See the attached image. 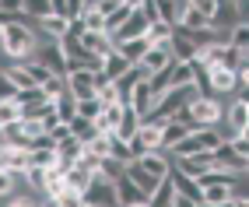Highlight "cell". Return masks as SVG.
Returning <instances> with one entry per match:
<instances>
[{
    "instance_id": "obj_1",
    "label": "cell",
    "mask_w": 249,
    "mask_h": 207,
    "mask_svg": "<svg viewBox=\"0 0 249 207\" xmlns=\"http://www.w3.org/2000/svg\"><path fill=\"white\" fill-rule=\"evenodd\" d=\"M39 32L32 28V21H14L0 32V53L14 63H25V60H36L39 53Z\"/></svg>"
},
{
    "instance_id": "obj_2",
    "label": "cell",
    "mask_w": 249,
    "mask_h": 207,
    "mask_svg": "<svg viewBox=\"0 0 249 207\" xmlns=\"http://www.w3.org/2000/svg\"><path fill=\"white\" fill-rule=\"evenodd\" d=\"M81 200L91 204V207H120V200H116V186L106 176H98V172H95V179H91V186L85 189Z\"/></svg>"
},
{
    "instance_id": "obj_3",
    "label": "cell",
    "mask_w": 249,
    "mask_h": 207,
    "mask_svg": "<svg viewBox=\"0 0 249 207\" xmlns=\"http://www.w3.org/2000/svg\"><path fill=\"white\" fill-rule=\"evenodd\" d=\"M186 109H190L196 127H214V123H221V119H225V109H221L218 98H196V102H190Z\"/></svg>"
},
{
    "instance_id": "obj_4",
    "label": "cell",
    "mask_w": 249,
    "mask_h": 207,
    "mask_svg": "<svg viewBox=\"0 0 249 207\" xmlns=\"http://www.w3.org/2000/svg\"><path fill=\"white\" fill-rule=\"evenodd\" d=\"M36 60H42L56 77H67V74H71V60H67V53H63L60 42H42L39 53H36Z\"/></svg>"
},
{
    "instance_id": "obj_5",
    "label": "cell",
    "mask_w": 249,
    "mask_h": 207,
    "mask_svg": "<svg viewBox=\"0 0 249 207\" xmlns=\"http://www.w3.org/2000/svg\"><path fill=\"white\" fill-rule=\"evenodd\" d=\"M172 165L179 172H186V176L200 179V176H207V172L214 169V151H200V154H190V158H176Z\"/></svg>"
},
{
    "instance_id": "obj_6",
    "label": "cell",
    "mask_w": 249,
    "mask_h": 207,
    "mask_svg": "<svg viewBox=\"0 0 249 207\" xmlns=\"http://www.w3.org/2000/svg\"><path fill=\"white\" fill-rule=\"evenodd\" d=\"M169 183L176 186V197H186V200H193V204H200V200H204L200 183H196L193 176H186V172H179L176 165H172V172H169Z\"/></svg>"
},
{
    "instance_id": "obj_7",
    "label": "cell",
    "mask_w": 249,
    "mask_h": 207,
    "mask_svg": "<svg viewBox=\"0 0 249 207\" xmlns=\"http://www.w3.org/2000/svg\"><path fill=\"white\" fill-rule=\"evenodd\" d=\"M172 60H176V56H172V49H169V46H151L137 67L144 71V77H151V74H158V71H161V67H169Z\"/></svg>"
},
{
    "instance_id": "obj_8",
    "label": "cell",
    "mask_w": 249,
    "mask_h": 207,
    "mask_svg": "<svg viewBox=\"0 0 249 207\" xmlns=\"http://www.w3.org/2000/svg\"><path fill=\"white\" fill-rule=\"evenodd\" d=\"M144 172H151V176L161 183V179H169V172H172V154H165V151H147L144 158H137Z\"/></svg>"
},
{
    "instance_id": "obj_9",
    "label": "cell",
    "mask_w": 249,
    "mask_h": 207,
    "mask_svg": "<svg viewBox=\"0 0 249 207\" xmlns=\"http://www.w3.org/2000/svg\"><path fill=\"white\" fill-rule=\"evenodd\" d=\"M116 186V200H120V207H130V204H147V193L130 179V176H123V179H116L112 183Z\"/></svg>"
},
{
    "instance_id": "obj_10",
    "label": "cell",
    "mask_w": 249,
    "mask_h": 207,
    "mask_svg": "<svg viewBox=\"0 0 249 207\" xmlns=\"http://www.w3.org/2000/svg\"><path fill=\"white\" fill-rule=\"evenodd\" d=\"M0 169L11 172V176L25 172V169H28V151H25V148H11V144H4V148H0Z\"/></svg>"
},
{
    "instance_id": "obj_11",
    "label": "cell",
    "mask_w": 249,
    "mask_h": 207,
    "mask_svg": "<svg viewBox=\"0 0 249 207\" xmlns=\"http://www.w3.org/2000/svg\"><path fill=\"white\" fill-rule=\"evenodd\" d=\"M211 88H214V95H235L239 74L228 71V67H211Z\"/></svg>"
},
{
    "instance_id": "obj_12",
    "label": "cell",
    "mask_w": 249,
    "mask_h": 207,
    "mask_svg": "<svg viewBox=\"0 0 249 207\" xmlns=\"http://www.w3.org/2000/svg\"><path fill=\"white\" fill-rule=\"evenodd\" d=\"M67 18H60V14H46L42 21H36V32H42L46 42H60L63 36H67Z\"/></svg>"
},
{
    "instance_id": "obj_13",
    "label": "cell",
    "mask_w": 249,
    "mask_h": 207,
    "mask_svg": "<svg viewBox=\"0 0 249 207\" xmlns=\"http://www.w3.org/2000/svg\"><path fill=\"white\" fill-rule=\"evenodd\" d=\"M155 102H158V95L151 92V84H147V77L134 88V98H130V106H134L137 113H141V119L144 116H151V109H155Z\"/></svg>"
},
{
    "instance_id": "obj_14",
    "label": "cell",
    "mask_w": 249,
    "mask_h": 207,
    "mask_svg": "<svg viewBox=\"0 0 249 207\" xmlns=\"http://www.w3.org/2000/svg\"><path fill=\"white\" fill-rule=\"evenodd\" d=\"M147 49H151V42H147V39H126V42H120V46H116V53H120L130 67H137L141 60H144V53H147Z\"/></svg>"
},
{
    "instance_id": "obj_15",
    "label": "cell",
    "mask_w": 249,
    "mask_h": 207,
    "mask_svg": "<svg viewBox=\"0 0 249 207\" xmlns=\"http://www.w3.org/2000/svg\"><path fill=\"white\" fill-rule=\"evenodd\" d=\"M169 49H172V56H176V60H182V63L196 60V46H193V39H190V36H186L182 28H176V36H172Z\"/></svg>"
},
{
    "instance_id": "obj_16",
    "label": "cell",
    "mask_w": 249,
    "mask_h": 207,
    "mask_svg": "<svg viewBox=\"0 0 249 207\" xmlns=\"http://www.w3.org/2000/svg\"><path fill=\"white\" fill-rule=\"evenodd\" d=\"M141 130V113L134 106H123V119H120V127H116V137L120 141H134Z\"/></svg>"
},
{
    "instance_id": "obj_17",
    "label": "cell",
    "mask_w": 249,
    "mask_h": 207,
    "mask_svg": "<svg viewBox=\"0 0 249 207\" xmlns=\"http://www.w3.org/2000/svg\"><path fill=\"white\" fill-rule=\"evenodd\" d=\"M225 123L231 127V130H235V133H242L246 127H249V106H246V102H231V106L225 109Z\"/></svg>"
},
{
    "instance_id": "obj_18",
    "label": "cell",
    "mask_w": 249,
    "mask_h": 207,
    "mask_svg": "<svg viewBox=\"0 0 249 207\" xmlns=\"http://www.w3.org/2000/svg\"><path fill=\"white\" fill-rule=\"evenodd\" d=\"M190 130L186 127H182V123H172V119H169V123H165L161 127V144H158V151H165V154H172V148L182 141V137H186Z\"/></svg>"
},
{
    "instance_id": "obj_19",
    "label": "cell",
    "mask_w": 249,
    "mask_h": 207,
    "mask_svg": "<svg viewBox=\"0 0 249 207\" xmlns=\"http://www.w3.org/2000/svg\"><path fill=\"white\" fill-rule=\"evenodd\" d=\"M126 176L134 179V183L144 189V193H147V200H151V193L158 189V179L151 176V172H144V169H141V162H134V165H126Z\"/></svg>"
},
{
    "instance_id": "obj_20",
    "label": "cell",
    "mask_w": 249,
    "mask_h": 207,
    "mask_svg": "<svg viewBox=\"0 0 249 207\" xmlns=\"http://www.w3.org/2000/svg\"><path fill=\"white\" fill-rule=\"evenodd\" d=\"M120 119H123V106L116 102V106H106V113L95 119V127H98V133H116Z\"/></svg>"
},
{
    "instance_id": "obj_21",
    "label": "cell",
    "mask_w": 249,
    "mask_h": 207,
    "mask_svg": "<svg viewBox=\"0 0 249 207\" xmlns=\"http://www.w3.org/2000/svg\"><path fill=\"white\" fill-rule=\"evenodd\" d=\"M200 189H204V204H228L231 197H235L228 183H204Z\"/></svg>"
},
{
    "instance_id": "obj_22",
    "label": "cell",
    "mask_w": 249,
    "mask_h": 207,
    "mask_svg": "<svg viewBox=\"0 0 249 207\" xmlns=\"http://www.w3.org/2000/svg\"><path fill=\"white\" fill-rule=\"evenodd\" d=\"M63 176H67V189H74V193H81V197H85V189L91 186V172H85V169H81V165H74V169H67V172H63Z\"/></svg>"
},
{
    "instance_id": "obj_23",
    "label": "cell",
    "mask_w": 249,
    "mask_h": 207,
    "mask_svg": "<svg viewBox=\"0 0 249 207\" xmlns=\"http://www.w3.org/2000/svg\"><path fill=\"white\" fill-rule=\"evenodd\" d=\"M21 14L28 21H42L46 14H53V0H21Z\"/></svg>"
},
{
    "instance_id": "obj_24",
    "label": "cell",
    "mask_w": 249,
    "mask_h": 207,
    "mask_svg": "<svg viewBox=\"0 0 249 207\" xmlns=\"http://www.w3.org/2000/svg\"><path fill=\"white\" fill-rule=\"evenodd\" d=\"M137 137H141V144H144L147 151H158V144H161V127H158V123H151V119H141Z\"/></svg>"
},
{
    "instance_id": "obj_25",
    "label": "cell",
    "mask_w": 249,
    "mask_h": 207,
    "mask_svg": "<svg viewBox=\"0 0 249 207\" xmlns=\"http://www.w3.org/2000/svg\"><path fill=\"white\" fill-rule=\"evenodd\" d=\"M172 36H176V28L172 25H165V21H155V25H147V42L151 46H169L172 42Z\"/></svg>"
},
{
    "instance_id": "obj_26",
    "label": "cell",
    "mask_w": 249,
    "mask_h": 207,
    "mask_svg": "<svg viewBox=\"0 0 249 207\" xmlns=\"http://www.w3.org/2000/svg\"><path fill=\"white\" fill-rule=\"evenodd\" d=\"M71 133L77 137L81 144H88V141H95V137H98V127L91 123V119H85V116H74V119H71Z\"/></svg>"
},
{
    "instance_id": "obj_27",
    "label": "cell",
    "mask_w": 249,
    "mask_h": 207,
    "mask_svg": "<svg viewBox=\"0 0 249 207\" xmlns=\"http://www.w3.org/2000/svg\"><path fill=\"white\" fill-rule=\"evenodd\" d=\"M53 109H56V116L63 119V123H71V119L77 116V98H74L71 92H63V95L53 98Z\"/></svg>"
},
{
    "instance_id": "obj_28",
    "label": "cell",
    "mask_w": 249,
    "mask_h": 207,
    "mask_svg": "<svg viewBox=\"0 0 249 207\" xmlns=\"http://www.w3.org/2000/svg\"><path fill=\"white\" fill-rule=\"evenodd\" d=\"M102 71H106V77H109V81H116V77H123V74L130 71V63H126L120 53H116V49H112V53L102 60Z\"/></svg>"
},
{
    "instance_id": "obj_29",
    "label": "cell",
    "mask_w": 249,
    "mask_h": 207,
    "mask_svg": "<svg viewBox=\"0 0 249 207\" xmlns=\"http://www.w3.org/2000/svg\"><path fill=\"white\" fill-rule=\"evenodd\" d=\"M98 176H106L109 183H116V179H123V176H126V165L106 154V158H98Z\"/></svg>"
},
{
    "instance_id": "obj_30",
    "label": "cell",
    "mask_w": 249,
    "mask_h": 207,
    "mask_svg": "<svg viewBox=\"0 0 249 207\" xmlns=\"http://www.w3.org/2000/svg\"><path fill=\"white\" fill-rule=\"evenodd\" d=\"M225 49H228V42H211V46H204L196 56H200L207 67H221V63H225Z\"/></svg>"
},
{
    "instance_id": "obj_31",
    "label": "cell",
    "mask_w": 249,
    "mask_h": 207,
    "mask_svg": "<svg viewBox=\"0 0 249 207\" xmlns=\"http://www.w3.org/2000/svg\"><path fill=\"white\" fill-rule=\"evenodd\" d=\"M172 200H176V186H172L169 179H161V183H158V189L151 193V200H147V204H151V207H172Z\"/></svg>"
},
{
    "instance_id": "obj_32",
    "label": "cell",
    "mask_w": 249,
    "mask_h": 207,
    "mask_svg": "<svg viewBox=\"0 0 249 207\" xmlns=\"http://www.w3.org/2000/svg\"><path fill=\"white\" fill-rule=\"evenodd\" d=\"M228 46H235V49H239L242 56L249 53V21H239L235 28L228 32Z\"/></svg>"
},
{
    "instance_id": "obj_33",
    "label": "cell",
    "mask_w": 249,
    "mask_h": 207,
    "mask_svg": "<svg viewBox=\"0 0 249 207\" xmlns=\"http://www.w3.org/2000/svg\"><path fill=\"white\" fill-rule=\"evenodd\" d=\"M109 158L123 162V165H134V154H130V144H126V141H120L116 133H109Z\"/></svg>"
},
{
    "instance_id": "obj_34",
    "label": "cell",
    "mask_w": 249,
    "mask_h": 207,
    "mask_svg": "<svg viewBox=\"0 0 249 207\" xmlns=\"http://www.w3.org/2000/svg\"><path fill=\"white\" fill-rule=\"evenodd\" d=\"M182 32H200V28H211V18H207V14L204 11H186V14H182V25H179Z\"/></svg>"
},
{
    "instance_id": "obj_35",
    "label": "cell",
    "mask_w": 249,
    "mask_h": 207,
    "mask_svg": "<svg viewBox=\"0 0 249 207\" xmlns=\"http://www.w3.org/2000/svg\"><path fill=\"white\" fill-rule=\"evenodd\" d=\"M102 113H106V106H102V98H98V95H91V98H81V102H77V116L91 119V123H95V119L102 116Z\"/></svg>"
},
{
    "instance_id": "obj_36",
    "label": "cell",
    "mask_w": 249,
    "mask_h": 207,
    "mask_svg": "<svg viewBox=\"0 0 249 207\" xmlns=\"http://www.w3.org/2000/svg\"><path fill=\"white\" fill-rule=\"evenodd\" d=\"M147 84H151V92H155V95H165V92L172 88V63H169V67H161L158 74H151V77H147Z\"/></svg>"
},
{
    "instance_id": "obj_37",
    "label": "cell",
    "mask_w": 249,
    "mask_h": 207,
    "mask_svg": "<svg viewBox=\"0 0 249 207\" xmlns=\"http://www.w3.org/2000/svg\"><path fill=\"white\" fill-rule=\"evenodd\" d=\"M25 71H28V77H32V81H36V84H39V88H42V84H46L49 77H56V74H53V71H49V67H46L42 60H25Z\"/></svg>"
},
{
    "instance_id": "obj_38",
    "label": "cell",
    "mask_w": 249,
    "mask_h": 207,
    "mask_svg": "<svg viewBox=\"0 0 249 207\" xmlns=\"http://www.w3.org/2000/svg\"><path fill=\"white\" fill-rule=\"evenodd\" d=\"M18 119H21V106L11 102V98H0V127H11Z\"/></svg>"
},
{
    "instance_id": "obj_39",
    "label": "cell",
    "mask_w": 249,
    "mask_h": 207,
    "mask_svg": "<svg viewBox=\"0 0 249 207\" xmlns=\"http://www.w3.org/2000/svg\"><path fill=\"white\" fill-rule=\"evenodd\" d=\"M130 14H134V11H130L126 4H123L120 11H112L109 18H106V36H116V32H120V28H123V25L130 21Z\"/></svg>"
},
{
    "instance_id": "obj_40",
    "label": "cell",
    "mask_w": 249,
    "mask_h": 207,
    "mask_svg": "<svg viewBox=\"0 0 249 207\" xmlns=\"http://www.w3.org/2000/svg\"><path fill=\"white\" fill-rule=\"evenodd\" d=\"M182 84H193V67L182 60H172V88H182Z\"/></svg>"
},
{
    "instance_id": "obj_41",
    "label": "cell",
    "mask_w": 249,
    "mask_h": 207,
    "mask_svg": "<svg viewBox=\"0 0 249 207\" xmlns=\"http://www.w3.org/2000/svg\"><path fill=\"white\" fill-rule=\"evenodd\" d=\"M81 21H85V28H88V32H106V14L98 11V7H85Z\"/></svg>"
},
{
    "instance_id": "obj_42",
    "label": "cell",
    "mask_w": 249,
    "mask_h": 207,
    "mask_svg": "<svg viewBox=\"0 0 249 207\" xmlns=\"http://www.w3.org/2000/svg\"><path fill=\"white\" fill-rule=\"evenodd\" d=\"M46 176H49V169H36V165L25 169V183L36 189V193H42V189H46Z\"/></svg>"
},
{
    "instance_id": "obj_43",
    "label": "cell",
    "mask_w": 249,
    "mask_h": 207,
    "mask_svg": "<svg viewBox=\"0 0 249 207\" xmlns=\"http://www.w3.org/2000/svg\"><path fill=\"white\" fill-rule=\"evenodd\" d=\"M14 102H18V106H36V102H46V92L39 88V84H32V88H21L18 95H14Z\"/></svg>"
},
{
    "instance_id": "obj_44",
    "label": "cell",
    "mask_w": 249,
    "mask_h": 207,
    "mask_svg": "<svg viewBox=\"0 0 249 207\" xmlns=\"http://www.w3.org/2000/svg\"><path fill=\"white\" fill-rule=\"evenodd\" d=\"M85 151H88V154H95V158H106V154H109V133H98L95 141H88V144H85Z\"/></svg>"
},
{
    "instance_id": "obj_45",
    "label": "cell",
    "mask_w": 249,
    "mask_h": 207,
    "mask_svg": "<svg viewBox=\"0 0 249 207\" xmlns=\"http://www.w3.org/2000/svg\"><path fill=\"white\" fill-rule=\"evenodd\" d=\"M21 133L28 137V141H39V137L46 133L42 130V119H21Z\"/></svg>"
},
{
    "instance_id": "obj_46",
    "label": "cell",
    "mask_w": 249,
    "mask_h": 207,
    "mask_svg": "<svg viewBox=\"0 0 249 207\" xmlns=\"http://www.w3.org/2000/svg\"><path fill=\"white\" fill-rule=\"evenodd\" d=\"M81 14H85V0H63V18L67 21L81 18Z\"/></svg>"
},
{
    "instance_id": "obj_47",
    "label": "cell",
    "mask_w": 249,
    "mask_h": 207,
    "mask_svg": "<svg viewBox=\"0 0 249 207\" xmlns=\"http://www.w3.org/2000/svg\"><path fill=\"white\" fill-rule=\"evenodd\" d=\"M85 21H81V18H74L71 25H67V36H63V39H74V42H81V39H85Z\"/></svg>"
},
{
    "instance_id": "obj_48",
    "label": "cell",
    "mask_w": 249,
    "mask_h": 207,
    "mask_svg": "<svg viewBox=\"0 0 249 207\" xmlns=\"http://www.w3.org/2000/svg\"><path fill=\"white\" fill-rule=\"evenodd\" d=\"M14 186H18V179H14L11 172L0 169V197H11V193H14Z\"/></svg>"
},
{
    "instance_id": "obj_49",
    "label": "cell",
    "mask_w": 249,
    "mask_h": 207,
    "mask_svg": "<svg viewBox=\"0 0 249 207\" xmlns=\"http://www.w3.org/2000/svg\"><path fill=\"white\" fill-rule=\"evenodd\" d=\"M193 11H204L207 18H214V11H218V0H190Z\"/></svg>"
},
{
    "instance_id": "obj_50",
    "label": "cell",
    "mask_w": 249,
    "mask_h": 207,
    "mask_svg": "<svg viewBox=\"0 0 249 207\" xmlns=\"http://www.w3.org/2000/svg\"><path fill=\"white\" fill-rule=\"evenodd\" d=\"M7 207H39V200H36V197H21V193H14V197L7 200Z\"/></svg>"
},
{
    "instance_id": "obj_51",
    "label": "cell",
    "mask_w": 249,
    "mask_h": 207,
    "mask_svg": "<svg viewBox=\"0 0 249 207\" xmlns=\"http://www.w3.org/2000/svg\"><path fill=\"white\" fill-rule=\"evenodd\" d=\"M14 95H18V88H14L7 77H0V98H11V102H14Z\"/></svg>"
},
{
    "instance_id": "obj_52",
    "label": "cell",
    "mask_w": 249,
    "mask_h": 207,
    "mask_svg": "<svg viewBox=\"0 0 249 207\" xmlns=\"http://www.w3.org/2000/svg\"><path fill=\"white\" fill-rule=\"evenodd\" d=\"M49 137H53L56 144H60V141H67V137H71V123H60L56 130H49Z\"/></svg>"
},
{
    "instance_id": "obj_53",
    "label": "cell",
    "mask_w": 249,
    "mask_h": 207,
    "mask_svg": "<svg viewBox=\"0 0 249 207\" xmlns=\"http://www.w3.org/2000/svg\"><path fill=\"white\" fill-rule=\"evenodd\" d=\"M0 11H7V14H21V0H0Z\"/></svg>"
},
{
    "instance_id": "obj_54",
    "label": "cell",
    "mask_w": 249,
    "mask_h": 207,
    "mask_svg": "<svg viewBox=\"0 0 249 207\" xmlns=\"http://www.w3.org/2000/svg\"><path fill=\"white\" fill-rule=\"evenodd\" d=\"M172 207H196V204H193V200H186V197H176V200H172Z\"/></svg>"
},
{
    "instance_id": "obj_55",
    "label": "cell",
    "mask_w": 249,
    "mask_h": 207,
    "mask_svg": "<svg viewBox=\"0 0 249 207\" xmlns=\"http://www.w3.org/2000/svg\"><path fill=\"white\" fill-rule=\"evenodd\" d=\"M231 207H249V197H231Z\"/></svg>"
},
{
    "instance_id": "obj_56",
    "label": "cell",
    "mask_w": 249,
    "mask_h": 207,
    "mask_svg": "<svg viewBox=\"0 0 249 207\" xmlns=\"http://www.w3.org/2000/svg\"><path fill=\"white\" fill-rule=\"evenodd\" d=\"M144 4H147V0H126V7H130V11H141Z\"/></svg>"
},
{
    "instance_id": "obj_57",
    "label": "cell",
    "mask_w": 249,
    "mask_h": 207,
    "mask_svg": "<svg viewBox=\"0 0 249 207\" xmlns=\"http://www.w3.org/2000/svg\"><path fill=\"white\" fill-rule=\"evenodd\" d=\"M98 4H102V0H85V7H98Z\"/></svg>"
},
{
    "instance_id": "obj_58",
    "label": "cell",
    "mask_w": 249,
    "mask_h": 207,
    "mask_svg": "<svg viewBox=\"0 0 249 207\" xmlns=\"http://www.w3.org/2000/svg\"><path fill=\"white\" fill-rule=\"evenodd\" d=\"M130 207H151V204H130Z\"/></svg>"
},
{
    "instance_id": "obj_59",
    "label": "cell",
    "mask_w": 249,
    "mask_h": 207,
    "mask_svg": "<svg viewBox=\"0 0 249 207\" xmlns=\"http://www.w3.org/2000/svg\"><path fill=\"white\" fill-rule=\"evenodd\" d=\"M0 144H4V127H0Z\"/></svg>"
},
{
    "instance_id": "obj_60",
    "label": "cell",
    "mask_w": 249,
    "mask_h": 207,
    "mask_svg": "<svg viewBox=\"0 0 249 207\" xmlns=\"http://www.w3.org/2000/svg\"><path fill=\"white\" fill-rule=\"evenodd\" d=\"M0 77H4V71H0Z\"/></svg>"
},
{
    "instance_id": "obj_61",
    "label": "cell",
    "mask_w": 249,
    "mask_h": 207,
    "mask_svg": "<svg viewBox=\"0 0 249 207\" xmlns=\"http://www.w3.org/2000/svg\"><path fill=\"white\" fill-rule=\"evenodd\" d=\"M246 60H249V53H246Z\"/></svg>"
},
{
    "instance_id": "obj_62",
    "label": "cell",
    "mask_w": 249,
    "mask_h": 207,
    "mask_svg": "<svg viewBox=\"0 0 249 207\" xmlns=\"http://www.w3.org/2000/svg\"><path fill=\"white\" fill-rule=\"evenodd\" d=\"M0 148H4V144H0Z\"/></svg>"
}]
</instances>
